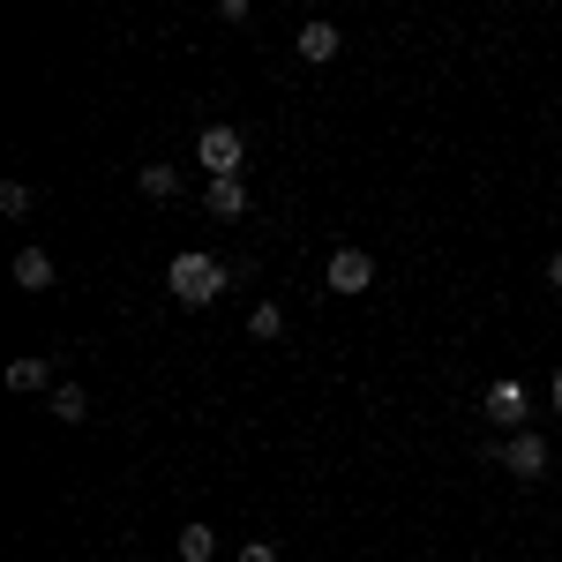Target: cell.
<instances>
[{
  "instance_id": "1",
  "label": "cell",
  "mask_w": 562,
  "mask_h": 562,
  "mask_svg": "<svg viewBox=\"0 0 562 562\" xmlns=\"http://www.w3.org/2000/svg\"><path fill=\"white\" fill-rule=\"evenodd\" d=\"M240 278V262H217V256H203V248H180L173 262H166V293H173L180 307H211V301H225V285Z\"/></svg>"
},
{
  "instance_id": "2",
  "label": "cell",
  "mask_w": 562,
  "mask_h": 562,
  "mask_svg": "<svg viewBox=\"0 0 562 562\" xmlns=\"http://www.w3.org/2000/svg\"><path fill=\"white\" fill-rule=\"evenodd\" d=\"M195 158H203L211 180H240V166H248V135L233 128V121H211V128L195 135Z\"/></svg>"
},
{
  "instance_id": "3",
  "label": "cell",
  "mask_w": 562,
  "mask_h": 562,
  "mask_svg": "<svg viewBox=\"0 0 562 562\" xmlns=\"http://www.w3.org/2000/svg\"><path fill=\"white\" fill-rule=\"evenodd\" d=\"M323 278H330V293H346V301H352V293H368V285H375V256L346 240V248L330 256V270H323Z\"/></svg>"
},
{
  "instance_id": "4",
  "label": "cell",
  "mask_w": 562,
  "mask_h": 562,
  "mask_svg": "<svg viewBox=\"0 0 562 562\" xmlns=\"http://www.w3.org/2000/svg\"><path fill=\"white\" fill-rule=\"evenodd\" d=\"M503 473L510 480H540L548 473V435H532V428L510 435V442H503Z\"/></svg>"
},
{
  "instance_id": "5",
  "label": "cell",
  "mask_w": 562,
  "mask_h": 562,
  "mask_svg": "<svg viewBox=\"0 0 562 562\" xmlns=\"http://www.w3.org/2000/svg\"><path fill=\"white\" fill-rule=\"evenodd\" d=\"M487 420L510 428V435H525V383L518 375H495V383H487Z\"/></svg>"
},
{
  "instance_id": "6",
  "label": "cell",
  "mask_w": 562,
  "mask_h": 562,
  "mask_svg": "<svg viewBox=\"0 0 562 562\" xmlns=\"http://www.w3.org/2000/svg\"><path fill=\"white\" fill-rule=\"evenodd\" d=\"M53 278H60V262L45 256V248H15V285H23V293H45Z\"/></svg>"
},
{
  "instance_id": "7",
  "label": "cell",
  "mask_w": 562,
  "mask_h": 562,
  "mask_svg": "<svg viewBox=\"0 0 562 562\" xmlns=\"http://www.w3.org/2000/svg\"><path fill=\"white\" fill-rule=\"evenodd\" d=\"M293 53H301L307 68H323V60H338V23H301V45H293Z\"/></svg>"
},
{
  "instance_id": "8",
  "label": "cell",
  "mask_w": 562,
  "mask_h": 562,
  "mask_svg": "<svg viewBox=\"0 0 562 562\" xmlns=\"http://www.w3.org/2000/svg\"><path fill=\"white\" fill-rule=\"evenodd\" d=\"M203 203H211V217H248V180H211Z\"/></svg>"
},
{
  "instance_id": "9",
  "label": "cell",
  "mask_w": 562,
  "mask_h": 562,
  "mask_svg": "<svg viewBox=\"0 0 562 562\" xmlns=\"http://www.w3.org/2000/svg\"><path fill=\"white\" fill-rule=\"evenodd\" d=\"M53 420H60V428H83V420H90V390L83 383H60V390H53Z\"/></svg>"
},
{
  "instance_id": "10",
  "label": "cell",
  "mask_w": 562,
  "mask_h": 562,
  "mask_svg": "<svg viewBox=\"0 0 562 562\" xmlns=\"http://www.w3.org/2000/svg\"><path fill=\"white\" fill-rule=\"evenodd\" d=\"M217 555V525H180V562H211Z\"/></svg>"
},
{
  "instance_id": "11",
  "label": "cell",
  "mask_w": 562,
  "mask_h": 562,
  "mask_svg": "<svg viewBox=\"0 0 562 562\" xmlns=\"http://www.w3.org/2000/svg\"><path fill=\"white\" fill-rule=\"evenodd\" d=\"M45 383H53V360H8V390L31 397V390H45Z\"/></svg>"
},
{
  "instance_id": "12",
  "label": "cell",
  "mask_w": 562,
  "mask_h": 562,
  "mask_svg": "<svg viewBox=\"0 0 562 562\" xmlns=\"http://www.w3.org/2000/svg\"><path fill=\"white\" fill-rule=\"evenodd\" d=\"M135 188H143V195H150V203H173V195H180L173 166H143V173H135Z\"/></svg>"
},
{
  "instance_id": "13",
  "label": "cell",
  "mask_w": 562,
  "mask_h": 562,
  "mask_svg": "<svg viewBox=\"0 0 562 562\" xmlns=\"http://www.w3.org/2000/svg\"><path fill=\"white\" fill-rule=\"evenodd\" d=\"M248 338H285V307L256 301V307H248Z\"/></svg>"
},
{
  "instance_id": "14",
  "label": "cell",
  "mask_w": 562,
  "mask_h": 562,
  "mask_svg": "<svg viewBox=\"0 0 562 562\" xmlns=\"http://www.w3.org/2000/svg\"><path fill=\"white\" fill-rule=\"evenodd\" d=\"M31 203H38L31 180H0V211H8V217H31Z\"/></svg>"
},
{
  "instance_id": "15",
  "label": "cell",
  "mask_w": 562,
  "mask_h": 562,
  "mask_svg": "<svg viewBox=\"0 0 562 562\" xmlns=\"http://www.w3.org/2000/svg\"><path fill=\"white\" fill-rule=\"evenodd\" d=\"M240 562H278V548H270V540H248V548H240Z\"/></svg>"
},
{
  "instance_id": "16",
  "label": "cell",
  "mask_w": 562,
  "mask_h": 562,
  "mask_svg": "<svg viewBox=\"0 0 562 562\" xmlns=\"http://www.w3.org/2000/svg\"><path fill=\"white\" fill-rule=\"evenodd\" d=\"M548 285H555V293H562V248H555V256H548Z\"/></svg>"
},
{
  "instance_id": "17",
  "label": "cell",
  "mask_w": 562,
  "mask_h": 562,
  "mask_svg": "<svg viewBox=\"0 0 562 562\" xmlns=\"http://www.w3.org/2000/svg\"><path fill=\"white\" fill-rule=\"evenodd\" d=\"M555 413H562V368H555Z\"/></svg>"
}]
</instances>
